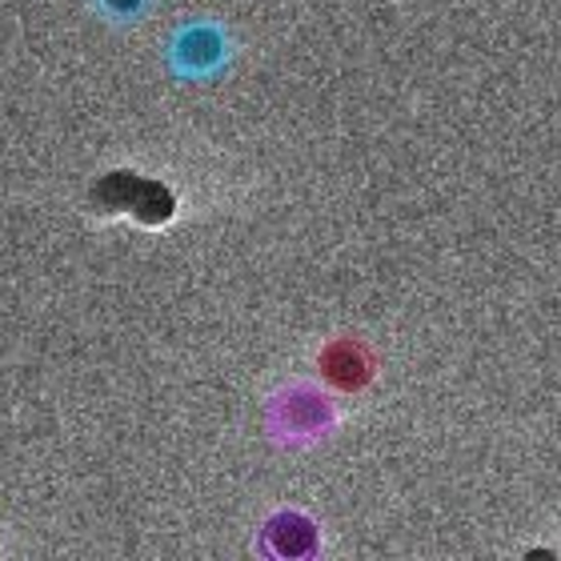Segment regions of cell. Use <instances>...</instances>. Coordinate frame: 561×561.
Segmentation results:
<instances>
[{"mask_svg":"<svg viewBox=\"0 0 561 561\" xmlns=\"http://www.w3.org/2000/svg\"><path fill=\"white\" fill-rule=\"evenodd\" d=\"M321 369H325V377L333 381V386L362 389L365 381L374 377V357H369V350H365L362 341L341 337L321 353Z\"/></svg>","mask_w":561,"mask_h":561,"instance_id":"obj_4","label":"cell"},{"mask_svg":"<svg viewBox=\"0 0 561 561\" xmlns=\"http://www.w3.org/2000/svg\"><path fill=\"white\" fill-rule=\"evenodd\" d=\"M169 60L181 77H213L229 60V41L209 21L185 24L169 45Z\"/></svg>","mask_w":561,"mask_h":561,"instance_id":"obj_2","label":"cell"},{"mask_svg":"<svg viewBox=\"0 0 561 561\" xmlns=\"http://www.w3.org/2000/svg\"><path fill=\"white\" fill-rule=\"evenodd\" d=\"M261 550L270 558H309L317 553V526L301 514H277L261 529Z\"/></svg>","mask_w":561,"mask_h":561,"instance_id":"obj_3","label":"cell"},{"mask_svg":"<svg viewBox=\"0 0 561 561\" xmlns=\"http://www.w3.org/2000/svg\"><path fill=\"white\" fill-rule=\"evenodd\" d=\"M101 12H105V21L113 24H137L145 12H149L152 0H96Z\"/></svg>","mask_w":561,"mask_h":561,"instance_id":"obj_5","label":"cell"},{"mask_svg":"<svg viewBox=\"0 0 561 561\" xmlns=\"http://www.w3.org/2000/svg\"><path fill=\"white\" fill-rule=\"evenodd\" d=\"M265 417H270L273 437L289 445L317 442V437H325V433L337 425L333 401L313 386H289V389H280V393H273Z\"/></svg>","mask_w":561,"mask_h":561,"instance_id":"obj_1","label":"cell"}]
</instances>
